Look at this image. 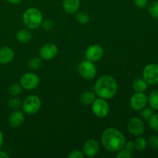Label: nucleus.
<instances>
[{"label":"nucleus","instance_id":"nucleus-33","mask_svg":"<svg viewBox=\"0 0 158 158\" xmlns=\"http://www.w3.org/2000/svg\"><path fill=\"white\" fill-rule=\"evenodd\" d=\"M134 4L138 9H145L148 6V0H134Z\"/></svg>","mask_w":158,"mask_h":158},{"label":"nucleus","instance_id":"nucleus-7","mask_svg":"<svg viewBox=\"0 0 158 158\" xmlns=\"http://www.w3.org/2000/svg\"><path fill=\"white\" fill-rule=\"evenodd\" d=\"M92 110L94 115L100 118L106 117L109 114L110 106L105 99L97 98L92 103Z\"/></svg>","mask_w":158,"mask_h":158},{"label":"nucleus","instance_id":"nucleus-28","mask_svg":"<svg viewBox=\"0 0 158 158\" xmlns=\"http://www.w3.org/2000/svg\"><path fill=\"white\" fill-rule=\"evenodd\" d=\"M8 105H9V106L11 109L17 110L22 106V102L19 99L16 98V97H13V98H11L9 100Z\"/></svg>","mask_w":158,"mask_h":158},{"label":"nucleus","instance_id":"nucleus-26","mask_svg":"<svg viewBox=\"0 0 158 158\" xmlns=\"http://www.w3.org/2000/svg\"><path fill=\"white\" fill-rule=\"evenodd\" d=\"M154 114V110L151 107H144L143 110H141L140 116L142 119L144 120H149V119L152 117L153 114Z\"/></svg>","mask_w":158,"mask_h":158},{"label":"nucleus","instance_id":"nucleus-20","mask_svg":"<svg viewBox=\"0 0 158 158\" xmlns=\"http://www.w3.org/2000/svg\"><path fill=\"white\" fill-rule=\"evenodd\" d=\"M148 103L154 110H158V89L153 90L148 96Z\"/></svg>","mask_w":158,"mask_h":158},{"label":"nucleus","instance_id":"nucleus-14","mask_svg":"<svg viewBox=\"0 0 158 158\" xmlns=\"http://www.w3.org/2000/svg\"><path fill=\"white\" fill-rule=\"evenodd\" d=\"M25 120V116L22 111L15 110L10 114L9 118V123L12 127L17 128L21 126Z\"/></svg>","mask_w":158,"mask_h":158},{"label":"nucleus","instance_id":"nucleus-27","mask_svg":"<svg viewBox=\"0 0 158 158\" xmlns=\"http://www.w3.org/2000/svg\"><path fill=\"white\" fill-rule=\"evenodd\" d=\"M149 126L153 131H158V114H154L149 119Z\"/></svg>","mask_w":158,"mask_h":158},{"label":"nucleus","instance_id":"nucleus-21","mask_svg":"<svg viewBox=\"0 0 158 158\" xmlns=\"http://www.w3.org/2000/svg\"><path fill=\"white\" fill-rule=\"evenodd\" d=\"M148 146V141L146 139L143 137H140L139 136L134 141V148L136 150L139 151H144Z\"/></svg>","mask_w":158,"mask_h":158},{"label":"nucleus","instance_id":"nucleus-24","mask_svg":"<svg viewBox=\"0 0 158 158\" xmlns=\"http://www.w3.org/2000/svg\"><path fill=\"white\" fill-rule=\"evenodd\" d=\"M9 94L12 96H18L19 95L23 90V87L20 85V83H13V84L10 85L9 87Z\"/></svg>","mask_w":158,"mask_h":158},{"label":"nucleus","instance_id":"nucleus-30","mask_svg":"<svg viewBox=\"0 0 158 158\" xmlns=\"http://www.w3.org/2000/svg\"><path fill=\"white\" fill-rule=\"evenodd\" d=\"M41 26H43V28L46 31H50L53 29L54 26H55V24H54V22L52 20L46 19L45 21H43Z\"/></svg>","mask_w":158,"mask_h":158},{"label":"nucleus","instance_id":"nucleus-16","mask_svg":"<svg viewBox=\"0 0 158 158\" xmlns=\"http://www.w3.org/2000/svg\"><path fill=\"white\" fill-rule=\"evenodd\" d=\"M63 6L67 13H76L80 9V0H63Z\"/></svg>","mask_w":158,"mask_h":158},{"label":"nucleus","instance_id":"nucleus-18","mask_svg":"<svg viewBox=\"0 0 158 158\" xmlns=\"http://www.w3.org/2000/svg\"><path fill=\"white\" fill-rule=\"evenodd\" d=\"M148 88V83L143 78H137L133 83V89L135 92L144 93Z\"/></svg>","mask_w":158,"mask_h":158},{"label":"nucleus","instance_id":"nucleus-3","mask_svg":"<svg viewBox=\"0 0 158 158\" xmlns=\"http://www.w3.org/2000/svg\"><path fill=\"white\" fill-rule=\"evenodd\" d=\"M23 20L28 29H36L43 23V14L36 8H29L23 13Z\"/></svg>","mask_w":158,"mask_h":158},{"label":"nucleus","instance_id":"nucleus-5","mask_svg":"<svg viewBox=\"0 0 158 158\" xmlns=\"http://www.w3.org/2000/svg\"><path fill=\"white\" fill-rule=\"evenodd\" d=\"M143 79L148 85L158 83V64L149 63L143 69Z\"/></svg>","mask_w":158,"mask_h":158},{"label":"nucleus","instance_id":"nucleus-22","mask_svg":"<svg viewBox=\"0 0 158 158\" xmlns=\"http://www.w3.org/2000/svg\"><path fill=\"white\" fill-rule=\"evenodd\" d=\"M148 10L150 15H151L153 18L158 19V1L152 2L148 6Z\"/></svg>","mask_w":158,"mask_h":158},{"label":"nucleus","instance_id":"nucleus-8","mask_svg":"<svg viewBox=\"0 0 158 158\" xmlns=\"http://www.w3.org/2000/svg\"><path fill=\"white\" fill-rule=\"evenodd\" d=\"M20 85L23 89L26 90H31L39 86L40 77L33 73H26L23 74L20 78Z\"/></svg>","mask_w":158,"mask_h":158},{"label":"nucleus","instance_id":"nucleus-9","mask_svg":"<svg viewBox=\"0 0 158 158\" xmlns=\"http://www.w3.org/2000/svg\"><path fill=\"white\" fill-rule=\"evenodd\" d=\"M127 130L130 134L134 137L141 136L145 131L144 123L140 118L133 117L128 121Z\"/></svg>","mask_w":158,"mask_h":158},{"label":"nucleus","instance_id":"nucleus-1","mask_svg":"<svg viewBox=\"0 0 158 158\" xmlns=\"http://www.w3.org/2000/svg\"><path fill=\"white\" fill-rule=\"evenodd\" d=\"M101 142L105 149L114 152L123 149L126 143V137L119 130L110 127L103 132Z\"/></svg>","mask_w":158,"mask_h":158},{"label":"nucleus","instance_id":"nucleus-12","mask_svg":"<svg viewBox=\"0 0 158 158\" xmlns=\"http://www.w3.org/2000/svg\"><path fill=\"white\" fill-rule=\"evenodd\" d=\"M58 54V48L53 43H46L40 49V56L42 60H51Z\"/></svg>","mask_w":158,"mask_h":158},{"label":"nucleus","instance_id":"nucleus-4","mask_svg":"<svg viewBox=\"0 0 158 158\" xmlns=\"http://www.w3.org/2000/svg\"><path fill=\"white\" fill-rule=\"evenodd\" d=\"M22 107L26 114L33 115L41 108V100L35 95L29 96L22 103Z\"/></svg>","mask_w":158,"mask_h":158},{"label":"nucleus","instance_id":"nucleus-34","mask_svg":"<svg viewBox=\"0 0 158 158\" xmlns=\"http://www.w3.org/2000/svg\"><path fill=\"white\" fill-rule=\"evenodd\" d=\"M123 148H124L125 150H127V151H129V152L132 153L133 151L134 150V142L133 141H128V142H126L125 143V145L124 147H123Z\"/></svg>","mask_w":158,"mask_h":158},{"label":"nucleus","instance_id":"nucleus-31","mask_svg":"<svg viewBox=\"0 0 158 158\" xmlns=\"http://www.w3.org/2000/svg\"><path fill=\"white\" fill-rule=\"evenodd\" d=\"M117 158H131L132 157V154L131 152L125 150L124 148L118 151V153L117 154Z\"/></svg>","mask_w":158,"mask_h":158},{"label":"nucleus","instance_id":"nucleus-15","mask_svg":"<svg viewBox=\"0 0 158 158\" xmlns=\"http://www.w3.org/2000/svg\"><path fill=\"white\" fill-rule=\"evenodd\" d=\"M15 53L13 49L9 46H3L0 49V64L6 65L12 61Z\"/></svg>","mask_w":158,"mask_h":158},{"label":"nucleus","instance_id":"nucleus-2","mask_svg":"<svg viewBox=\"0 0 158 158\" xmlns=\"http://www.w3.org/2000/svg\"><path fill=\"white\" fill-rule=\"evenodd\" d=\"M117 80L110 75H103L97 80L94 86L96 95L105 100L112 99L117 92Z\"/></svg>","mask_w":158,"mask_h":158},{"label":"nucleus","instance_id":"nucleus-23","mask_svg":"<svg viewBox=\"0 0 158 158\" xmlns=\"http://www.w3.org/2000/svg\"><path fill=\"white\" fill-rule=\"evenodd\" d=\"M76 19L80 24L86 25L89 23L90 18H89V15L86 12H80L76 15Z\"/></svg>","mask_w":158,"mask_h":158},{"label":"nucleus","instance_id":"nucleus-10","mask_svg":"<svg viewBox=\"0 0 158 158\" xmlns=\"http://www.w3.org/2000/svg\"><path fill=\"white\" fill-rule=\"evenodd\" d=\"M148 96L144 93L136 92L130 100V105L134 110L140 111L148 104Z\"/></svg>","mask_w":158,"mask_h":158},{"label":"nucleus","instance_id":"nucleus-6","mask_svg":"<svg viewBox=\"0 0 158 158\" xmlns=\"http://www.w3.org/2000/svg\"><path fill=\"white\" fill-rule=\"evenodd\" d=\"M97 71L94 62L89 60L83 61L78 66L79 73L85 80H93L97 75Z\"/></svg>","mask_w":158,"mask_h":158},{"label":"nucleus","instance_id":"nucleus-37","mask_svg":"<svg viewBox=\"0 0 158 158\" xmlns=\"http://www.w3.org/2000/svg\"><path fill=\"white\" fill-rule=\"evenodd\" d=\"M9 2H10L11 4H14V5H16V4H19V3H20L22 2V0H7Z\"/></svg>","mask_w":158,"mask_h":158},{"label":"nucleus","instance_id":"nucleus-19","mask_svg":"<svg viewBox=\"0 0 158 158\" xmlns=\"http://www.w3.org/2000/svg\"><path fill=\"white\" fill-rule=\"evenodd\" d=\"M80 100L83 105H91L96 100V94L92 91H86L81 94Z\"/></svg>","mask_w":158,"mask_h":158},{"label":"nucleus","instance_id":"nucleus-17","mask_svg":"<svg viewBox=\"0 0 158 158\" xmlns=\"http://www.w3.org/2000/svg\"><path fill=\"white\" fill-rule=\"evenodd\" d=\"M16 40L21 43H27L32 40V32L28 29H20L16 32Z\"/></svg>","mask_w":158,"mask_h":158},{"label":"nucleus","instance_id":"nucleus-35","mask_svg":"<svg viewBox=\"0 0 158 158\" xmlns=\"http://www.w3.org/2000/svg\"><path fill=\"white\" fill-rule=\"evenodd\" d=\"M9 154L3 151H0V158H9Z\"/></svg>","mask_w":158,"mask_h":158},{"label":"nucleus","instance_id":"nucleus-29","mask_svg":"<svg viewBox=\"0 0 158 158\" xmlns=\"http://www.w3.org/2000/svg\"><path fill=\"white\" fill-rule=\"evenodd\" d=\"M148 144L151 147L152 149L158 150V136L152 135L149 137L148 141Z\"/></svg>","mask_w":158,"mask_h":158},{"label":"nucleus","instance_id":"nucleus-13","mask_svg":"<svg viewBox=\"0 0 158 158\" xmlns=\"http://www.w3.org/2000/svg\"><path fill=\"white\" fill-rule=\"evenodd\" d=\"M100 151L99 143L94 139H89L84 143L83 147V153L89 157H95Z\"/></svg>","mask_w":158,"mask_h":158},{"label":"nucleus","instance_id":"nucleus-36","mask_svg":"<svg viewBox=\"0 0 158 158\" xmlns=\"http://www.w3.org/2000/svg\"><path fill=\"white\" fill-rule=\"evenodd\" d=\"M3 143H4V136H3L2 132L0 131V148L2 146Z\"/></svg>","mask_w":158,"mask_h":158},{"label":"nucleus","instance_id":"nucleus-32","mask_svg":"<svg viewBox=\"0 0 158 158\" xmlns=\"http://www.w3.org/2000/svg\"><path fill=\"white\" fill-rule=\"evenodd\" d=\"M69 158H83L84 157V154L82 151H79V150H73L69 153L68 155Z\"/></svg>","mask_w":158,"mask_h":158},{"label":"nucleus","instance_id":"nucleus-11","mask_svg":"<svg viewBox=\"0 0 158 158\" xmlns=\"http://www.w3.org/2000/svg\"><path fill=\"white\" fill-rule=\"evenodd\" d=\"M104 54L103 48L100 45L94 44L89 46L86 51V58L91 62H97L101 60Z\"/></svg>","mask_w":158,"mask_h":158},{"label":"nucleus","instance_id":"nucleus-25","mask_svg":"<svg viewBox=\"0 0 158 158\" xmlns=\"http://www.w3.org/2000/svg\"><path fill=\"white\" fill-rule=\"evenodd\" d=\"M42 65V59L38 57H33L29 62V68L32 70L39 69Z\"/></svg>","mask_w":158,"mask_h":158}]
</instances>
